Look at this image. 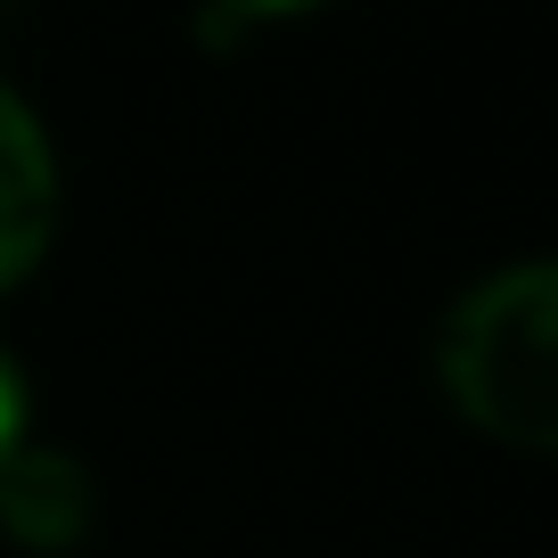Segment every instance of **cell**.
Masks as SVG:
<instances>
[{
	"mask_svg": "<svg viewBox=\"0 0 558 558\" xmlns=\"http://www.w3.org/2000/svg\"><path fill=\"white\" fill-rule=\"evenodd\" d=\"M436 369L501 444L558 452V263H518L452 304Z\"/></svg>",
	"mask_w": 558,
	"mask_h": 558,
	"instance_id": "obj_1",
	"label": "cell"
},
{
	"mask_svg": "<svg viewBox=\"0 0 558 558\" xmlns=\"http://www.w3.org/2000/svg\"><path fill=\"white\" fill-rule=\"evenodd\" d=\"M58 222V165L41 123L25 116V99L0 90V288H17L25 271L41 263Z\"/></svg>",
	"mask_w": 558,
	"mask_h": 558,
	"instance_id": "obj_2",
	"label": "cell"
},
{
	"mask_svg": "<svg viewBox=\"0 0 558 558\" xmlns=\"http://www.w3.org/2000/svg\"><path fill=\"white\" fill-rule=\"evenodd\" d=\"M0 525L25 550H74L90 534V476L66 452H0Z\"/></svg>",
	"mask_w": 558,
	"mask_h": 558,
	"instance_id": "obj_3",
	"label": "cell"
},
{
	"mask_svg": "<svg viewBox=\"0 0 558 558\" xmlns=\"http://www.w3.org/2000/svg\"><path fill=\"white\" fill-rule=\"evenodd\" d=\"M17 427H25V386H17V369L0 362V452H17Z\"/></svg>",
	"mask_w": 558,
	"mask_h": 558,
	"instance_id": "obj_4",
	"label": "cell"
},
{
	"mask_svg": "<svg viewBox=\"0 0 558 558\" xmlns=\"http://www.w3.org/2000/svg\"><path fill=\"white\" fill-rule=\"evenodd\" d=\"M222 17H296V9H320V0H214Z\"/></svg>",
	"mask_w": 558,
	"mask_h": 558,
	"instance_id": "obj_5",
	"label": "cell"
}]
</instances>
